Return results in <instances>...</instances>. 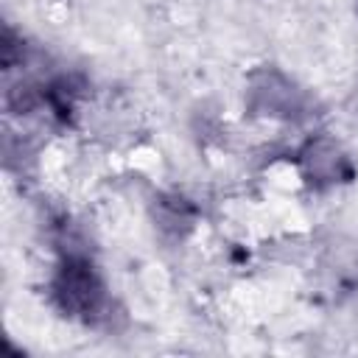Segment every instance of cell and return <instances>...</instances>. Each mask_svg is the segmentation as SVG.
Masks as SVG:
<instances>
[{"label": "cell", "instance_id": "6da1fadb", "mask_svg": "<svg viewBox=\"0 0 358 358\" xmlns=\"http://www.w3.org/2000/svg\"><path fill=\"white\" fill-rule=\"evenodd\" d=\"M50 294L56 308L70 319H92L106 305V285L95 268V263L84 255H64L53 282Z\"/></svg>", "mask_w": 358, "mask_h": 358}, {"label": "cell", "instance_id": "3957f363", "mask_svg": "<svg viewBox=\"0 0 358 358\" xmlns=\"http://www.w3.org/2000/svg\"><path fill=\"white\" fill-rule=\"evenodd\" d=\"M252 98L255 106L266 115H294L296 109V90L280 76V73H260L252 78Z\"/></svg>", "mask_w": 358, "mask_h": 358}, {"label": "cell", "instance_id": "7a4b0ae2", "mask_svg": "<svg viewBox=\"0 0 358 358\" xmlns=\"http://www.w3.org/2000/svg\"><path fill=\"white\" fill-rule=\"evenodd\" d=\"M302 171L305 176L313 182V185H336V182H347L352 179V168L347 162V157L338 151L336 143L319 137V140H310L305 148H302Z\"/></svg>", "mask_w": 358, "mask_h": 358}, {"label": "cell", "instance_id": "277c9868", "mask_svg": "<svg viewBox=\"0 0 358 358\" xmlns=\"http://www.w3.org/2000/svg\"><path fill=\"white\" fill-rule=\"evenodd\" d=\"M154 221H157V227H159L162 235H168V238H185L193 229L196 207L185 196L168 193V196H159L157 199V204H154Z\"/></svg>", "mask_w": 358, "mask_h": 358}]
</instances>
